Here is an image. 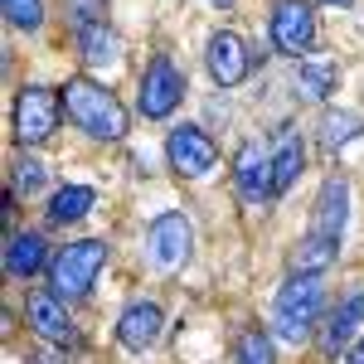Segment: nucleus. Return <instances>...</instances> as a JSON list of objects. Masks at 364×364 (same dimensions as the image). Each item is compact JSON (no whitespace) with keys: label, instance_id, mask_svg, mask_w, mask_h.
<instances>
[{"label":"nucleus","instance_id":"obj_21","mask_svg":"<svg viewBox=\"0 0 364 364\" xmlns=\"http://www.w3.org/2000/svg\"><path fill=\"white\" fill-rule=\"evenodd\" d=\"M233 364H277V355H272V336H267L262 326L238 331V336H233Z\"/></svg>","mask_w":364,"mask_h":364},{"label":"nucleus","instance_id":"obj_2","mask_svg":"<svg viewBox=\"0 0 364 364\" xmlns=\"http://www.w3.org/2000/svg\"><path fill=\"white\" fill-rule=\"evenodd\" d=\"M321 311H326V282H321V272H291L282 282L277 301H272V331L287 345H301L316 331Z\"/></svg>","mask_w":364,"mask_h":364},{"label":"nucleus","instance_id":"obj_8","mask_svg":"<svg viewBox=\"0 0 364 364\" xmlns=\"http://www.w3.org/2000/svg\"><path fill=\"white\" fill-rule=\"evenodd\" d=\"M166 161L175 175H185V180H204V175H214L219 170V146L209 141L204 127H175L166 136Z\"/></svg>","mask_w":364,"mask_h":364},{"label":"nucleus","instance_id":"obj_14","mask_svg":"<svg viewBox=\"0 0 364 364\" xmlns=\"http://www.w3.org/2000/svg\"><path fill=\"white\" fill-rule=\"evenodd\" d=\"M54 257L44 252V233H34V228H15L10 238H5V272L15 282H29L34 272H44Z\"/></svg>","mask_w":364,"mask_h":364},{"label":"nucleus","instance_id":"obj_9","mask_svg":"<svg viewBox=\"0 0 364 364\" xmlns=\"http://www.w3.org/2000/svg\"><path fill=\"white\" fill-rule=\"evenodd\" d=\"M204 68H209V78H214L219 87H238L252 73L248 39H243V34H233V29H214V34H209V44H204Z\"/></svg>","mask_w":364,"mask_h":364},{"label":"nucleus","instance_id":"obj_1","mask_svg":"<svg viewBox=\"0 0 364 364\" xmlns=\"http://www.w3.org/2000/svg\"><path fill=\"white\" fill-rule=\"evenodd\" d=\"M58 97H63V117L92 141H122L127 127H132L117 92H107V83H97V78H68L58 87Z\"/></svg>","mask_w":364,"mask_h":364},{"label":"nucleus","instance_id":"obj_16","mask_svg":"<svg viewBox=\"0 0 364 364\" xmlns=\"http://www.w3.org/2000/svg\"><path fill=\"white\" fill-rule=\"evenodd\" d=\"M73 39H78V54H83L87 68H117L122 63V39L107 29V20L87 25V29H73Z\"/></svg>","mask_w":364,"mask_h":364},{"label":"nucleus","instance_id":"obj_5","mask_svg":"<svg viewBox=\"0 0 364 364\" xmlns=\"http://www.w3.org/2000/svg\"><path fill=\"white\" fill-rule=\"evenodd\" d=\"M185 92H190V83H185V73L175 68V58H170V54H156L151 63H146V73H141L136 107H141V117L161 122V117H170L180 102H185Z\"/></svg>","mask_w":364,"mask_h":364},{"label":"nucleus","instance_id":"obj_20","mask_svg":"<svg viewBox=\"0 0 364 364\" xmlns=\"http://www.w3.org/2000/svg\"><path fill=\"white\" fill-rule=\"evenodd\" d=\"M364 136V117L360 112H326L321 117V146L336 156V151H345L350 141Z\"/></svg>","mask_w":364,"mask_h":364},{"label":"nucleus","instance_id":"obj_22","mask_svg":"<svg viewBox=\"0 0 364 364\" xmlns=\"http://www.w3.org/2000/svg\"><path fill=\"white\" fill-rule=\"evenodd\" d=\"M0 10H5L10 25L25 29V34H34V29L44 25V0H0Z\"/></svg>","mask_w":364,"mask_h":364},{"label":"nucleus","instance_id":"obj_11","mask_svg":"<svg viewBox=\"0 0 364 364\" xmlns=\"http://www.w3.org/2000/svg\"><path fill=\"white\" fill-rule=\"evenodd\" d=\"M272 44L287 58H306L316 44V10L306 0H277L272 5Z\"/></svg>","mask_w":364,"mask_h":364},{"label":"nucleus","instance_id":"obj_25","mask_svg":"<svg viewBox=\"0 0 364 364\" xmlns=\"http://www.w3.org/2000/svg\"><path fill=\"white\" fill-rule=\"evenodd\" d=\"M345 364H364V336L355 340V350H350V360H345Z\"/></svg>","mask_w":364,"mask_h":364},{"label":"nucleus","instance_id":"obj_17","mask_svg":"<svg viewBox=\"0 0 364 364\" xmlns=\"http://www.w3.org/2000/svg\"><path fill=\"white\" fill-rule=\"evenodd\" d=\"M306 166V146L296 132H282L277 136V151H272V195H287L296 185V175Z\"/></svg>","mask_w":364,"mask_h":364},{"label":"nucleus","instance_id":"obj_15","mask_svg":"<svg viewBox=\"0 0 364 364\" xmlns=\"http://www.w3.org/2000/svg\"><path fill=\"white\" fill-rule=\"evenodd\" d=\"M360 326H364V291H350V296H345V301L331 311V321H326V336H321L326 360H336L340 350L360 336Z\"/></svg>","mask_w":364,"mask_h":364},{"label":"nucleus","instance_id":"obj_24","mask_svg":"<svg viewBox=\"0 0 364 364\" xmlns=\"http://www.w3.org/2000/svg\"><path fill=\"white\" fill-rule=\"evenodd\" d=\"M63 5H68V20H73V29L102 25V15H107V0H63Z\"/></svg>","mask_w":364,"mask_h":364},{"label":"nucleus","instance_id":"obj_18","mask_svg":"<svg viewBox=\"0 0 364 364\" xmlns=\"http://www.w3.org/2000/svg\"><path fill=\"white\" fill-rule=\"evenodd\" d=\"M92 204H97V190H92V185H63V190H54V195H49V209H44V214H49V224H78V219H87V209H92Z\"/></svg>","mask_w":364,"mask_h":364},{"label":"nucleus","instance_id":"obj_23","mask_svg":"<svg viewBox=\"0 0 364 364\" xmlns=\"http://www.w3.org/2000/svg\"><path fill=\"white\" fill-rule=\"evenodd\" d=\"M49 185V166L39 161V156H25L20 166H15V195H39Z\"/></svg>","mask_w":364,"mask_h":364},{"label":"nucleus","instance_id":"obj_10","mask_svg":"<svg viewBox=\"0 0 364 364\" xmlns=\"http://www.w3.org/2000/svg\"><path fill=\"white\" fill-rule=\"evenodd\" d=\"M233 190L243 204L262 209L272 195V151H262V141H243L238 156H233Z\"/></svg>","mask_w":364,"mask_h":364},{"label":"nucleus","instance_id":"obj_27","mask_svg":"<svg viewBox=\"0 0 364 364\" xmlns=\"http://www.w3.org/2000/svg\"><path fill=\"white\" fill-rule=\"evenodd\" d=\"M326 5H345V0H326Z\"/></svg>","mask_w":364,"mask_h":364},{"label":"nucleus","instance_id":"obj_19","mask_svg":"<svg viewBox=\"0 0 364 364\" xmlns=\"http://www.w3.org/2000/svg\"><path fill=\"white\" fill-rule=\"evenodd\" d=\"M336 58H301L296 63V87H301V97H311V102H326L331 92H336Z\"/></svg>","mask_w":364,"mask_h":364},{"label":"nucleus","instance_id":"obj_7","mask_svg":"<svg viewBox=\"0 0 364 364\" xmlns=\"http://www.w3.org/2000/svg\"><path fill=\"white\" fill-rule=\"evenodd\" d=\"M345 228H350V180H345V175H331V180L321 185V195H316L306 238H316V243H326V248L340 252Z\"/></svg>","mask_w":364,"mask_h":364},{"label":"nucleus","instance_id":"obj_3","mask_svg":"<svg viewBox=\"0 0 364 364\" xmlns=\"http://www.w3.org/2000/svg\"><path fill=\"white\" fill-rule=\"evenodd\" d=\"M102 267H107V243L102 238H78V243L54 252V262H49V291L63 296V301H78V296L92 291V282H97Z\"/></svg>","mask_w":364,"mask_h":364},{"label":"nucleus","instance_id":"obj_4","mask_svg":"<svg viewBox=\"0 0 364 364\" xmlns=\"http://www.w3.org/2000/svg\"><path fill=\"white\" fill-rule=\"evenodd\" d=\"M58 122H63V97L54 87H20V97H15V141L20 146H44L58 132Z\"/></svg>","mask_w":364,"mask_h":364},{"label":"nucleus","instance_id":"obj_26","mask_svg":"<svg viewBox=\"0 0 364 364\" xmlns=\"http://www.w3.org/2000/svg\"><path fill=\"white\" fill-rule=\"evenodd\" d=\"M209 5H219V10H224V5H233V0H209Z\"/></svg>","mask_w":364,"mask_h":364},{"label":"nucleus","instance_id":"obj_13","mask_svg":"<svg viewBox=\"0 0 364 364\" xmlns=\"http://www.w3.org/2000/svg\"><path fill=\"white\" fill-rule=\"evenodd\" d=\"M161 326H166V316H161L156 301H132V306L117 316V345L132 350V355H146L161 340Z\"/></svg>","mask_w":364,"mask_h":364},{"label":"nucleus","instance_id":"obj_12","mask_svg":"<svg viewBox=\"0 0 364 364\" xmlns=\"http://www.w3.org/2000/svg\"><path fill=\"white\" fill-rule=\"evenodd\" d=\"M25 326L44 345H73V336H78L63 296H54V291H29L25 296Z\"/></svg>","mask_w":364,"mask_h":364},{"label":"nucleus","instance_id":"obj_6","mask_svg":"<svg viewBox=\"0 0 364 364\" xmlns=\"http://www.w3.org/2000/svg\"><path fill=\"white\" fill-rule=\"evenodd\" d=\"M195 248V224L180 214V209H166V214H156L151 224H146V257H151V267H180L185 257Z\"/></svg>","mask_w":364,"mask_h":364}]
</instances>
